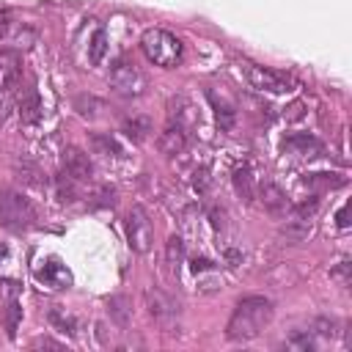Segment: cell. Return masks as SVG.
<instances>
[{"instance_id":"1","label":"cell","mask_w":352,"mask_h":352,"mask_svg":"<svg viewBox=\"0 0 352 352\" xmlns=\"http://www.w3.org/2000/svg\"><path fill=\"white\" fill-rule=\"evenodd\" d=\"M272 302L261 294H250V297H242L234 311H231V319L226 324V336L231 341H250L256 336L264 333V327L272 322Z\"/></svg>"},{"instance_id":"2","label":"cell","mask_w":352,"mask_h":352,"mask_svg":"<svg viewBox=\"0 0 352 352\" xmlns=\"http://www.w3.org/2000/svg\"><path fill=\"white\" fill-rule=\"evenodd\" d=\"M140 50L143 55L154 63V66H162V69H173L182 63V55H184V47L182 41L162 30V28H148L143 36H140Z\"/></svg>"},{"instance_id":"3","label":"cell","mask_w":352,"mask_h":352,"mask_svg":"<svg viewBox=\"0 0 352 352\" xmlns=\"http://www.w3.org/2000/svg\"><path fill=\"white\" fill-rule=\"evenodd\" d=\"M0 226L8 231H28L36 226L33 204L16 190H0Z\"/></svg>"},{"instance_id":"4","label":"cell","mask_w":352,"mask_h":352,"mask_svg":"<svg viewBox=\"0 0 352 352\" xmlns=\"http://www.w3.org/2000/svg\"><path fill=\"white\" fill-rule=\"evenodd\" d=\"M143 302H146L148 316L157 322L160 330H165V333L179 330V302L168 292H162L160 286H146L143 289Z\"/></svg>"},{"instance_id":"5","label":"cell","mask_w":352,"mask_h":352,"mask_svg":"<svg viewBox=\"0 0 352 352\" xmlns=\"http://www.w3.org/2000/svg\"><path fill=\"white\" fill-rule=\"evenodd\" d=\"M239 72L245 74V80L250 82V88L264 91V94H289L292 91V80L280 72H272L267 66H258L253 60H242Z\"/></svg>"},{"instance_id":"6","label":"cell","mask_w":352,"mask_h":352,"mask_svg":"<svg viewBox=\"0 0 352 352\" xmlns=\"http://www.w3.org/2000/svg\"><path fill=\"white\" fill-rule=\"evenodd\" d=\"M110 85H113V91L116 94H121V96H143L146 94V74L135 66V63H129V60H116L113 63V69H110Z\"/></svg>"},{"instance_id":"7","label":"cell","mask_w":352,"mask_h":352,"mask_svg":"<svg viewBox=\"0 0 352 352\" xmlns=\"http://www.w3.org/2000/svg\"><path fill=\"white\" fill-rule=\"evenodd\" d=\"M124 228H126V245L135 253H148L151 250V245H154V226H151L148 214L140 206H132L126 212Z\"/></svg>"},{"instance_id":"8","label":"cell","mask_w":352,"mask_h":352,"mask_svg":"<svg viewBox=\"0 0 352 352\" xmlns=\"http://www.w3.org/2000/svg\"><path fill=\"white\" fill-rule=\"evenodd\" d=\"M33 278L47 286V289H69L72 286V272L66 264H60L58 258H41L33 267Z\"/></svg>"},{"instance_id":"9","label":"cell","mask_w":352,"mask_h":352,"mask_svg":"<svg viewBox=\"0 0 352 352\" xmlns=\"http://www.w3.org/2000/svg\"><path fill=\"white\" fill-rule=\"evenodd\" d=\"M63 176L72 179V182H91L94 179V165L88 160L85 151L80 148H66L63 151Z\"/></svg>"},{"instance_id":"10","label":"cell","mask_w":352,"mask_h":352,"mask_svg":"<svg viewBox=\"0 0 352 352\" xmlns=\"http://www.w3.org/2000/svg\"><path fill=\"white\" fill-rule=\"evenodd\" d=\"M157 146L165 151V154H182L184 148H187V129L184 126H179V124H173V121H168V126L160 132V138H157Z\"/></svg>"},{"instance_id":"11","label":"cell","mask_w":352,"mask_h":352,"mask_svg":"<svg viewBox=\"0 0 352 352\" xmlns=\"http://www.w3.org/2000/svg\"><path fill=\"white\" fill-rule=\"evenodd\" d=\"M19 72H22V58L16 52L3 50L0 52V91L14 88L16 80H19Z\"/></svg>"},{"instance_id":"12","label":"cell","mask_w":352,"mask_h":352,"mask_svg":"<svg viewBox=\"0 0 352 352\" xmlns=\"http://www.w3.org/2000/svg\"><path fill=\"white\" fill-rule=\"evenodd\" d=\"M168 118H170L173 124H179V126H184L187 132L198 124V113H195L192 102H190V99H184V96H179V99H173V102H170Z\"/></svg>"},{"instance_id":"13","label":"cell","mask_w":352,"mask_h":352,"mask_svg":"<svg viewBox=\"0 0 352 352\" xmlns=\"http://www.w3.org/2000/svg\"><path fill=\"white\" fill-rule=\"evenodd\" d=\"M182 261H184V242H182V236L173 234L165 245V272H168L170 280H179Z\"/></svg>"},{"instance_id":"14","label":"cell","mask_w":352,"mask_h":352,"mask_svg":"<svg viewBox=\"0 0 352 352\" xmlns=\"http://www.w3.org/2000/svg\"><path fill=\"white\" fill-rule=\"evenodd\" d=\"M283 151H292L297 157H319L322 154V143L316 138H311V135H292V138H286Z\"/></svg>"},{"instance_id":"15","label":"cell","mask_w":352,"mask_h":352,"mask_svg":"<svg viewBox=\"0 0 352 352\" xmlns=\"http://www.w3.org/2000/svg\"><path fill=\"white\" fill-rule=\"evenodd\" d=\"M190 270H192V275L204 283L201 289L204 292H214V289H220V278H217V267L209 261V258H192V264H190Z\"/></svg>"},{"instance_id":"16","label":"cell","mask_w":352,"mask_h":352,"mask_svg":"<svg viewBox=\"0 0 352 352\" xmlns=\"http://www.w3.org/2000/svg\"><path fill=\"white\" fill-rule=\"evenodd\" d=\"M206 96H209V102H212V107H214V116H217L220 126H223V129H231L234 121H236V107H234V102H228L223 94L217 96L214 91H206Z\"/></svg>"},{"instance_id":"17","label":"cell","mask_w":352,"mask_h":352,"mask_svg":"<svg viewBox=\"0 0 352 352\" xmlns=\"http://www.w3.org/2000/svg\"><path fill=\"white\" fill-rule=\"evenodd\" d=\"M121 129H124V135L132 138L135 143H143V140L148 138V132H151V121H148L146 116H140V113H132V116L124 118Z\"/></svg>"},{"instance_id":"18","label":"cell","mask_w":352,"mask_h":352,"mask_svg":"<svg viewBox=\"0 0 352 352\" xmlns=\"http://www.w3.org/2000/svg\"><path fill=\"white\" fill-rule=\"evenodd\" d=\"M256 187H258V182H256V176H253V170L248 165L234 170V190H236V195H242L245 201H253L256 198Z\"/></svg>"},{"instance_id":"19","label":"cell","mask_w":352,"mask_h":352,"mask_svg":"<svg viewBox=\"0 0 352 352\" xmlns=\"http://www.w3.org/2000/svg\"><path fill=\"white\" fill-rule=\"evenodd\" d=\"M104 52H107V33H104V28H94V36L88 38V60L94 63V66H99L102 60H104Z\"/></svg>"},{"instance_id":"20","label":"cell","mask_w":352,"mask_h":352,"mask_svg":"<svg viewBox=\"0 0 352 352\" xmlns=\"http://www.w3.org/2000/svg\"><path fill=\"white\" fill-rule=\"evenodd\" d=\"M19 116H22V121H28V124L38 121V116H41V102H38V94H36L33 88H28L25 96L19 99Z\"/></svg>"},{"instance_id":"21","label":"cell","mask_w":352,"mask_h":352,"mask_svg":"<svg viewBox=\"0 0 352 352\" xmlns=\"http://www.w3.org/2000/svg\"><path fill=\"white\" fill-rule=\"evenodd\" d=\"M50 322H52L60 333H69V336L77 333V319H74L66 308H60V305H52V308H50Z\"/></svg>"},{"instance_id":"22","label":"cell","mask_w":352,"mask_h":352,"mask_svg":"<svg viewBox=\"0 0 352 352\" xmlns=\"http://www.w3.org/2000/svg\"><path fill=\"white\" fill-rule=\"evenodd\" d=\"M107 308H110V314H113V319L118 322V324H129V311H126V300L124 297H110L107 300Z\"/></svg>"},{"instance_id":"23","label":"cell","mask_w":352,"mask_h":352,"mask_svg":"<svg viewBox=\"0 0 352 352\" xmlns=\"http://www.w3.org/2000/svg\"><path fill=\"white\" fill-rule=\"evenodd\" d=\"M264 204H267V209L270 212H280V209H286V198H283V192L278 190V187H264Z\"/></svg>"},{"instance_id":"24","label":"cell","mask_w":352,"mask_h":352,"mask_svg":"<svg viewBox=\"0 0 352 352\" xmlns=\"http://www.w3.org/2000/svg\"><path fill=\"white\" fill-rule=\"evenodd\" d=\"M19 316H22V308H19V302H16V300H11V302H8V308H6V327H8V336H11V338H14V333H16Z\"/></svg>"},{"instance_id":"25","label":"cell","mask_w":352,"mask_h":352,"mask_svg":"<svg viewBox=\"0 0 352 352\" xmlns=\"http://www.w3.org/2000/svg\"><path fill=\"white\" fill-rule=\"evenodd\" d=\"M94 146H96V148H104V154H110V151H113V154H121V148L116 146V140H113V138L94 135Z\"/></svg>"},{"instance_id":"26","label":"cell","mask_w":352,"mask_h":352,"mask_svg":"<svg viewBox=\"0 0 352 352\" xmlns=\"http://www.w3.org/2000/svg\"><path fill=\"white\" fill-rule=\"evenodd\" d=\"M192 176H195V179H192V184H195V190H206V182H209L206 176H209V170H206V168H201V170H195Z\"/></svg>"},{"instance_id":"27","label":"cell","mask_w":352,"mask_h":352,"mask_svg":"<svg viewBox=\"0 0 352 352\" xmlns=\"http://www.w3.org/2000/svg\"><path fill=\"white\" fill-rule=\"evenodd\" d=\"M336 223H338V228H349V204H344V206L338 209Z\"/></svg>"},{"instance_id":"28","label":"cell","mask_w":352,"mask_h":352,"mask_svg":"<svg viewBox=\"0 0 352 352\" xmlns=\"http://www.w3.org/2000/svg\"><path fill=\"white\" fill-rule=\"evenodd\" d=\"M6 30H8V16H6L3 11H0V38L6 36Z\"/></svg>"}]
</instances>
